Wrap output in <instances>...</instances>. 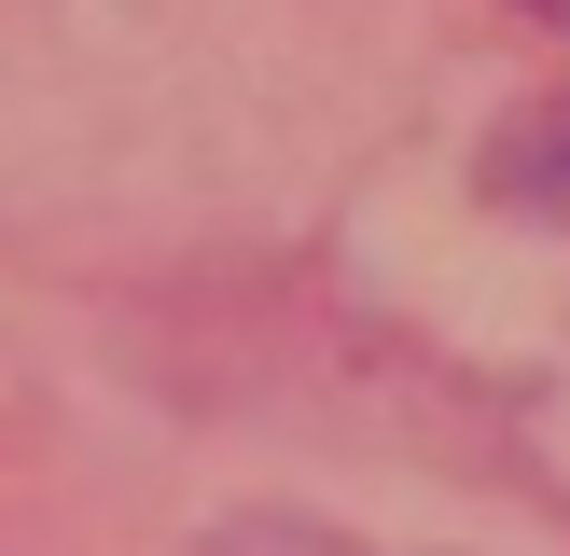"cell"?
I'll list each match as a JSON object with an SVG mask.
<instances>
[{
    "mask_svg": "<svg viewBox=\"0 0 570 556\" xmlns=\"http://www.w3.org/2000/svg\"><path fill=\"white\" fill-rule=\"evenodd\" d=\"M488 209H515V222H557V237H570V98L515 111V126L488 139Z\"/></svg>",
    "mask_w": 570,
    "mask_h": 556,
    "instance_id": "obj_1",
    "label": "cell"
},
{
    "mask_svg": "<svg viewBox=\"0 0 570 556\" xmlns=\"http://www.w3.org/2000/svg\"><path fill=\"white\" fill-rule=\"evenodd\" d=\"M515 14H529V28H557V42H570V0H515Z\"/></svg>",
    "mask_w": 570,
    "mask_h": 556,
    "instance_id": "obj_2",
    "label": "cell"
}]
</instances>
